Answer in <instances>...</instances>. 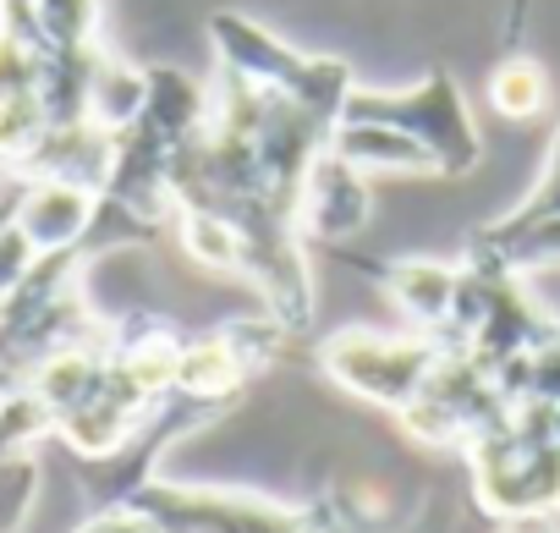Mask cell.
Masks as SVG:
<instances>
[{
	"mask_svg": "<svg viewBox=\"0 0 560 533\" xmlns=\"http://www.w3.org/2000/svg\"><path fill=\"white\" fill-rule=\"evenodd\" d=\"M78 533H165L154 517H132V511H110V517H94L89 528H78Z\"/></svg>",
	"mask_w": 560,
	"mask_h": 533,
	"instance_id": "obj_1",
	"label": "cell"
}]
</instances>
